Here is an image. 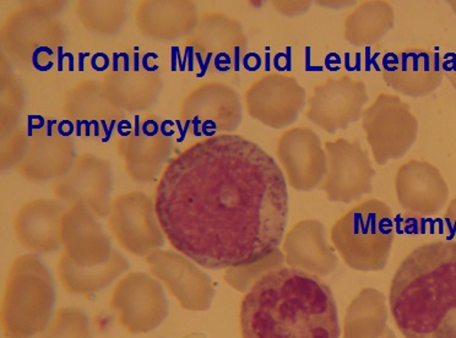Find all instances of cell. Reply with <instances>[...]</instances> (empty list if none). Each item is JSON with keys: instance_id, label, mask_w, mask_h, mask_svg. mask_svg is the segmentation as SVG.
<instances>
[{"instance_id": "29", "label": "cell", "mask_w": 456, "mask_h": 338, "mask_svg": "<svg viewBox=\"0 0 456 338\" xmlns=\"http://www.w3.org/2000/svg\"><path fill=\"white\" fill-rule=\"evenodd\" d=\"M445 75L451 81L452 87L456 90V54L452 58L448 64H444Z\"/></svg>"}, {"instance_id": "9", "label": "cell", "mask_w": 456, "mask_h": 338, "mask_svg": "<svg viewBox=\"0 0 456 338\" xmlns=\"http://www.w3.org/2000/svg\"><path fill=\"white\" fill-rule=\"evenodd\" d=\"M328 157V173L322 190L329 200L350 203L372 191L376 171L368 154L357 141L338 139L324 144Z\"/></svg>"}, {"instance_id": "30", "label": "cell", "mask_w": 456, "mask_h": 338, "mask_svg": "<svg viewBox=\"0 0 456 338\" xmlns=\"http://www.w3.org/2000/svg\"><path fill=\"white\" fill-rule=\"evenodd\" d=\"M449 4H451L452 12H454L456 14V2H451Z\"/></svg>"}, {"instance_id": "23", "label": "cell", "mask_w": 456, "mask_h": 338, "mask_svg": "<svg viewBox=\"0 0 456 338\" xmlns=\"http://www.w3.org/2000/svg\"><path fill=\"white\" fill-rule=\"evenodd\" d=\"M136 20L146 36L167 40L193 30L197 16L191 3L149 2L139 6Z\"/></svg>"}, {"instance_id": "2", "label": "cell", "mask_w": 456, "mask_h": 338, "mask_svg": "<svg viewBox=\"0 0 456 338\" xmlns=\"http://www.w3.org/2000/svg\"><path fill=\"white\" fill-rule=\"evenodd\" d=\"M243 338H338L337 303L322 279L278 269L256 279L240 304Z\"/></svg>"}, {"instance_id": "17", "label": "cell", "mask_w": 456, "mask_h": 338, "mask_svg": "<svg viewBox=\"0 0 456 338\" xmlns=\"http://www.w3.org/2000/svg\"><path fill=\"white\" fill-rule=\"evenodd\" d=\"M198 54L201 63L218 74L239 69L247 52L246 36L240 25L224 14L205 16L197 34Z\"/></svg>"}, {"instance_id": "25", "label": "cell", "mask_w": 456, "mask_h": 338, "mask_svg": "<svg viewBox=\"0 0 456 338\" xmlns=\"http://www.w3.org/2000/svg\"><path fill=\"white\" fill-rule=\"evenodd\" d=\"M128 268L125 258L114 253L107 264L99 268H77L64 254L58 262V278L65 291L73 294H90L112 284Z\"/></svg>"}, {"instance_id": "5", "label": "cell", "mask_w": 456, "mask_h": 338, "mask_svg": "<svg viewBox=\"0 0 456 338\" xmlns=\"http://www.w3.org/2000/svg\"><path fill=\"white\" fill-rule=\"evenodd\" d=\"M330 237L338 255L351 269L382 271L395 239L392 209L378 199L362 201L337 221Z\"/></svg>"}, {"instance_id": "8", "label": "cell", "mask_w": 456, "mask_h": 338, "mask_svg": "<svg viewBox=\"0 0 456 338\" xmlns=\"http://www.w3.org/2000/svg\"><path fill=\"white\" fill-rule=\"evenodd\" d=\"M110 307L120 326L130 334L155 330L167 317L164 288L150 276L134 272L120 279L114 288Z\"/></svg>"}, {"instance_id": "24", "label": "cell", "mask_w": 456, "mask_h": 338, "mask_svg": "<svg viewBox=\"0 0 456 338\" xmlns=\"http://www.w3.org/2000/svg\"><path fill=\"white\" fill-rule=\"evenodd\" d=\"M394 26V11L387 2H363L345 20V38L356 47L382 40Z\"/></svg>"}, {"instance_id": "4", "label": "cell", "mask_w": 456, "mask_h": 338, "mask_svg": "<svg viewBox=\"0 0 456 338\" xmlns=\"http://www.w3.org/2000/svg\"><path fill=\"white\" fill-rule=\"evenodd\" d=\"M54 305L53 282L35 255L14 260L6 276L2 327L6 338H30L44 333Z\"/></svg>"}, {"instance_id": "19", "label": "cell", "mask_w": 456, "mask_h": 338, "mask_svg": "<svg viewBox=\"0 0 456 338\" xmlns=\"http://www.w3.org/2000/svg\"><path fill=\"white\" fill-rule=\"evenodd\" d=\"M395 188L403 209L419 214L438 213L449 197V188L441 171L428 162L416 159L399 168Z\"/></svg>"}, {"instance_id": "13", "label": "cell", "mask_w": 456, "mask_h": 338, "mask_svg": "<svg viewBox=\"0 0 456 338\" xmlns=\"http://www.w3.org/2000/svg\"><path fill=\"white\" fill-rule=\"evenodd\" d=\"M249 116L262 125L282 129L293 125L305 105V91L295 77L268 74L247 90Z\"/></svg>"}, {"instance_id": "1", "label": "cell", "mask_w": 456, "mask_h": 338, "mask_svg": "<svg viewBox=\"0 0 456 338\" xmlns=\"http://www.w3.org/2000/svg\"><path fill=\"white\" fill-rule=\"evenodd\" d=\"M166 238L201 268L258 264L281 245L288 181L275 159L240 135L189 146L166 165L155 193Z\"/></svg>"}, {"instance_id": "14", "label": "cell", "mask_w": 456, "mask_h": 338, "mask_svg": "<svg viewBox=\"0 0 456 338\" xmlns=\"http://www.w3.org/2000/svg\"><path fill=\"white\" fill-rule=\"evenodd\" d=\"M286 181L293 189L311 191L328 173L327 152L319 136L308 128H292L283 133L276 149Z\"/></svg>"}, {"instance_id": "28", "label": "cell", "mask_w": 456, "mask_h": 338, "mask_svg": "<svg viewBox=\"0 0 456 338\" xmlns=\"http://www.w3.org/2000/svg\"><path fill=\"white\" fill-rule=\"evenodd\" d=\"M445 221L449 229L456 236V197L449 204L448 209H446Z\"/></svg>"}, {"instance_id": "21", "label": "cell", "mask_w": 456, "mask_h": 338, "mask_svg": "<svg viewBox=\"0 0 456 338\" xmlns=\"http://www.w3.org/2000/svg\"><path fill=\"white\" fill-rule=\"evenodd\" d=\"M64 213L57 201L34 200L22 205L14 219L16 239L31 252H54L61 244Z\"/></svg>"}, {"instance_id": "22", "label": "cell", "mask_w": 456, "mask_h": 338, "mask_svg": "<svg viewBox=\"0 0 456 338\" xmlns=\"http://www.w3.org/2000/svg\"><path fill=\"white\" fill-rule=\"evenodd\" d=\"M71 145L58 135L38 134L25 146L19 159V173L28 180H50L71 167Z\"/></svg>"}, {"instance_id": "27", "label": "cell", "mask_w": 456, "mask_h": 338, "mask_svg": "<svg viewBox=\"0 0 456 338\" xmlns=\"http://www.w3.org/2000/svg\"><path fill=\"white\" fill-rule=\"evenodd\" d=\"M40 338H91L86 315L77 308L55 311Z\"/></svg>"}, {"instance_id": "15", "label": "cell", "mask_w": 456, "mask_h": 338, "mask_svg": "<svg viewBox=\"0 0 456 338\" xmlns=\"http://www.w3.org/2000/svg\"><path fill=\"white\" fill-rule=\"evenodd\" d=\"M112 177L106 161L85 155L61 175L53 190L61 200L86 207L91 213L103 217L110 213Z\"/></svg>"}, {"instance_id": "10", "label": "cell", "mask_w": 456, "mask_h": 338, "mask_svg": "<svg viewBox=\"0 0 456 338\" xmlns=\"http://www.w3.org/2000/svg\"><path fill=\"white\" fill-rule=\"evenodd\" d=\"M367 102L363 81L345 75L315 87L308 100L307 117L329 134H337L363 116Z\"/></svg>"}, {"instance_id": "11", "label": "cell", "mask_w": 456, "mask_h": 338, "mask_svg": "<svg viewBox=\"0 0 456 338\" xmlns=\"http://www.w3.org/2000/svg\"><path fill=\"white\" fill-rule=\"evenodd\" d=\"M444 75L441 54L429 48H403L387 52L383 58V80L403 96L431 95L441 86Z\"/></svg>"}, {"instance_id": "20", "label": "cell", "mask_w": 456, "mask_h": 338, "mask_svg": "<svg viewBox=\"0 0 456 338\" xmlns=\"http://www.w3.org/2000/svg\"><path fill=\"white\" fill-rule=\"evenodd\" d=\"M119 145L126 172L138 181L155 180L171 154V141L152 120L138 122Z\"/></svg>"}, {"instance_id": "6", "label": "cell", "mask_w": 456, "mask_h": 338, "mask_svg": "<svg viewBox=\"0 0 456 338\" xmlns=\"http://www.w3.org/2000/svg\"><path fill=\"white\" fill-rule=\"evenodd\" d=\"M362 126L379 165L403 157L419 135V120L399 96L380 93L363 110Z\"/></svg>"}, {"instance_id": "26", "label": "cell", "mask_w": 456, "mask_h": 338, "mask_svg": "<svg viewBox=\"0 0 456 338\" xmlns=\"http://www.w3.org/2000/svg\"><path fill=\"white\" fill-rule=\"evenodd\" d=\"M122 8L116 3H87L81 2L77 5V12L83 24L93 31H101L103 34L118 30L123 22H125L126 12H110L118 11Z\"/></svg>"}, {"instance_id": "3", "label": "cell", "mask_w": 456, "mask_h": 338, "mask_svg": "<svg viewBox=\"0 0 456 338\" xmlns=\"http://www.w3.org/2000/svg\"><path fill=\"white\" fill-rule=\"evenodd\" d=\"M389 307L406 338H456V242L410 253L394 276Z\"/></svg>"}, {"instance_id": "18", "label": "cell", "mask_w": 456, "mask_h": 338, "mask_svg": "<svg viewBox=\"0 0 456 338\" xmlns=\"http://www.w3.org/2000/svg\"><path fill=\"white\" fill-rule=\"evenodd\" d=\"M61 244L64 255L77 268H99L107 264L114 255L110 239L101 229L86 207L73 205L65 211L61 223Z\"/></svg>"}, {"instance_id": "16", "label": "cell", "mask_w": 456, "mask_h": 338, "mask_svg": "<svg viewBox=\"0 0 456 338\" xmlns=\"http://www.w3.org/2000/svg\"><path fill=\"white\" fill-rule=\"evenodd\" d=\"M146 262L152 275L161 279L169 294L188 310H205L213 298V287L204 272L191 260L172 252L150 254Z\"/></svg>"}, {"instance_id": "12", "label": "cell", "mask_w": 456, "mask_h": 338, "mask_svg": "<svg viewBox=\"0 0 456 338\" xmlns=\"http://www.w3.org/2000/svg\"><path fill=\"white\" fill-rule=\"evenodd\" d=\"M181 115L197 135H226L242 122L239 93L221 83H207L189 93L181 107Z\"/></svg>"}, {"instance_id": "7", "label": "cell", "mask_w": 456, "mask_h": 338, "mask_svg": "<svg viewBox=\"0 0 456 338\" xmlns=\"http://www.w3.org/2000/svg\"><path fill=\"white\" fill-rule=\"evenodd\" d=\"M109 227L117 243L136 256H148L164 244L155 204L146 195H120L110 203Z\"/></svg>"}]
</instances>
